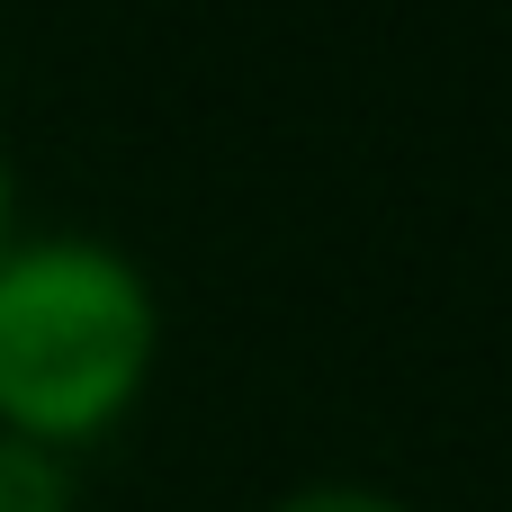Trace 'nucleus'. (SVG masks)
I'll return each mask as SVG.
<instances>
[{
  "label": "nucleus",
  "instance_id": "obj_1",
  "mask_svg": "<svg viewBox=\"0 0 512 512\" xmlns=\"http://www.w3.org/2000/svg\"><path fill=\"white\" fill-rule=\"evenodd\" d=\"M171 351L153 270L81 225H27L0 252V432L90 459L117 441Z\"/></svg>",
  "mask_w": 512,
  "mask_h": 512
},
{
  "label": "nucleus",
  "instance_id": "obj_2",
  "mask_svg": "<svg viewBox=\"0 0 512 512\" xmlns=\"http://www.w3.org/2000/svg\"><path fill=\"white\" fill-rule=\"evenodd\" d=\"M0 512H81V459L0 432Z\"/></svg>",
  "mask_w": 512,
  "mask_h": 512
},
{
  "label": "nucleus",
  "instance_id": "obj_3",
  "mask_svg": "<svg viewBox=\"0 0 512 512\" xmlns=\"http://www.w3.org/2000/svg\"><path fill=\"white\" fill-rule=\"evenodd\" d=\"M252 512H414L405 495H387V486H369V477H306V486H279L270 504Z\"/></svg>",
  "mask_w": 512,
  "mask_h": 512
},
{
  "label": "nucleus",
  "instance_id": "obj_4",
  "mask_svg": "<svg viewBox=\"0 0 512 512\" xmlns=\"http://www.w3.org/2000/svg\"><path fill=\"white\" fill-rule=\"evenodd\" d=\"M27 234V180H18V153L0 144V252Z\"/></svg>",
  "mask_w": 512,
  "mask_h": 512
}]
</instances>
